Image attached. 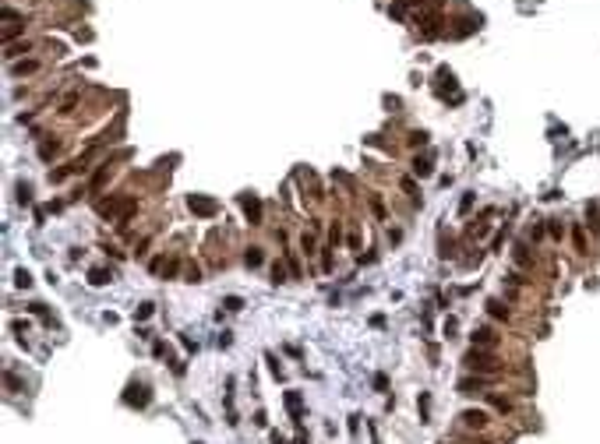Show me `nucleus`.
Listing matches in <instances>:
<instances>
[{
	"label": "nucleus",
	"mask_w": 600,
	"mask_h": 444,
	"mask_svg": "<svg viewBox=\"0 0 600 444\" xmlns=\"http://www.w3.org/2000/svg\"><path fill=\"white\" fill-rule=\"evenodd\" d=\"M14 282H18V286H21V289H28V286H32V275H28V272H25V268H21V272H18V275H14Z\"/></svg>",
	"instance_id": "f3484780"
},
{
	"label": "nucleus",
	"mask_w": 600,
	"mask_h": 444,
	"mask_svg": "<svg viewBox=\"0 0 600 444\" xmlns=\"http://www.w3.org/2000/svg\"><path fill=\"white\" fill-rule=\"evenodd\" d=\"M473 346H480V349H484V346H494V331H491V328H477V331H473Z\"/></svg>",
	"instance_id": "6e6552de"
},
{
	"label": "nucleus",
	"mask_w": 600,
	"mask_h": 444,
	"mask_svg": "<svg viewBox=\"0 0 600 444\" xmlns=\"http://www.w3.org/2000/svg\"><path fill=\"white\" fill-rule=\"evenodd\" d=\"M459 420H462L466 427H477V430H480V427H487V413H484V409H466Z\"/></svg>",
	"instance_id": "423d86ee"
},
{
	"label": "nucleus",
	"mask_w": 600,
	"mask_h": 444,
	"mask_svg": "<svg viewBox=\"0 0 600 444\" xmlns=\"http://www.w3.org/2000/svg\"><path fill=\"white\" fill-rule=\"evenodd\" d=\"M413 173H417V176H431V159H427V155H424V159L417 155V159H413Z\"/></svg>",
	"instance_id": "9d476101"
},
{
	"label": "nucleus",
	"mask_w": 600,
	"mask_h": 444,
	"mask_svg": "<svg viewBox=\"0 0 600 444\" xmlns=\"http://www.w3.org/2000/svg\"><path fill=\"white\" fill-rule=\"evenodd\" d=\"M240 205H244V215H247L251 226H258V222H261V201H258L254 194H244V198H240Z\"/></svg>",
	"instance_id": "20e7f679"
},
{
	"label": "nucleus",
	"mask_w": 600,
	"mask_h": 444,
	"mask_svg": "<svg viewBox=\"0 0 600 444\" xmlns=\"http://www.w3.org/2000/svg\"><path fill=\"white\" fill-rule=\"evenodd\" d=\"M484 388V377H466V381H459V391L462 395H477Z\"/></svg>",
	"instance_id": "1a4fd4ad"
},
{
	"label": "nucleus",
	"mask_w": 600,
	"mask_h": 444,
	"mask_svg": "<svg viewBox=\"0 0 600 444\" xmlns=\"http://www.w3.org/2000/svg\"><path fill=\"white\" fill-rule=\"evenodd\" d=\"M32 201V187L28 183H18V205H28Z\"/></svg>",
	"instance_id": "2eb2a0df"
},
{
	"label": "nucleus",
	"mask_w": 600,
	"mask_h": 444,
	"mask_svg": "<svg viewBox=\"0 0 600 444\" xmlns=\"http://www.w3.org/2000/svg\"><path fill=\"white\" fill-rule=\"evenodd\" d=\"M410 145H427V134H424V131H417V134L410 138Z\"/></svg>",
	"instance_id": "b1692460"
},
{
	"label": "nucleus",
	"mask_w": 600,
	"mask_h": 444,
	"mask_svg": "<svg viewBox=\"0 0 600 444\" xmlns=\"http://www.w3.org/2000/svg\"><path fill=\"white\" fill-rule=\"evenodd\" d=\"M470 370H477V374H491V370H498V360L491 356V353H484V349H473V353H466V360H462Z\"/></svg>",
	"instance_id": "f257e3e1"
},
{
	"label": "nucleus",
	"mask_w": 600,
	"mask_h": 444,
	"mask_svg": "<svg viewBox=\"0 0 600 444\" xmlns=\"http://www.w3.org/2000/svg\"><path fill=\"white\" fill-rule=\"evenodd\" d=\"M57 148H60V145H50V141H46V145L39 148V155H43V159H53V155H57Z\"/></svg>",
	"instance_id": "aec40b11"
},
{
	"label": "nucleus",
	"mask_w": 600,
	"mask_h": 444,
	"mask_svg": "<svg viewBox=\"0 0 600 444\" xmlns=\"http://www.w3.org/2000/svg\"><path fill=\"white\" fill-rule=\"evenodd\" d=\"M283 402H286L290 416L300 423V420H304V398H300V391H286V395H283Z\"/></svg>",
	"instance_id": "39448f33"
},
{
	"label": "nucleus",
	"mask_w": 600,
	"mask_h": 444,
	"mask_svg": "<svg viewBox=\"0 0 600 444\" xmlns=\"http://www.w3.org/2000/svg\"><path fill=\"white\" fill-rule=\"evenodd\" d=\"M152 314H155V307H152V303H142V307L135 310V321H149Z\"/></svg>",
	"instance_id": "4468645a"
},
{
	"label": "nucleus",
	"mask_w": 600,
	"mask_h": 444,
	"mask_svg": "<svg viewBox=\"0 0 600 444\" xmlns=\"http://www.w3.org/2000/svg\"><path fill=\"white\" fill-rule=\"evenodd\" d=\"M244 261H247V268H258V265L265 261V254H261V247H251V250L244 254Z\"/></svg>",
	"instance_id": "9b49d317"
},
{
	"label": "nucleus",
	"mask_w": 600,
	"mask_h": 444,
	"mask_svg": "<svg viewBox=\"0 0 600 444\" xmlns=\"http://www.w3.org/2000/svg\"><path fill=\"white\" fill-rule=\"evenodd\" d=\"M223 307H226V310H244V300H240V296H226Z\"/></svg>",
	"instance_id": "a211bd4d"
},
{
	"label": "nucleus",
	"mask_w": 600,
	"mask_h": 444,
	"mask_svg": "<svg viewBox=\"0 0 600 444\" xmlns=\"http://www.w3.org/2000/svg\"><path fill=\"white\" fill-rule=\"evenodd\" d=\"M487 398H491V405H494L498 413H509V409H512V402H509V398H502V395H487Z\"/></svg>",
	"instance_id": "ddd939ff"
},
{
	"label": "nucleus",
	"mask_w": 600,
	"mask_h": 444,
	"mask_svg": "<svg viewBox=\"0 0 600 444\" xmlns=\"http://www.w3.org/2000/svg\"><path fill=\"white\" fill-rule=\"evenodd\" d=\"M427 409H431V398L420 395V420H424V423H427Z\"/></svg>",
	"instance_id": "4be33fe9"
},
{
	"label": "nucleus",
	"mask_w": 600,
	"mask_h": 444,
	"mask_svg": "<svg viewBox=\"0 0 600 444\" xmlns=\"http://www.w3.org/2000/svg\"><path fill=\"white\" fill-rule=\"evenodd\" d=\"M375 388H378V391H385V388H388V377H385V374H375Z\"/></svg>",
	"instance_id": "5701e85b"
},
{
	"label": "nucleus",
	"mask_w": 600,
	"mask_h": 444,
	"mask_svg": "<svg viewBox=\"0 0 600 444\" xmlns=\"http://www.w3.org/2000/svg\"><path fill=\"white\" fill-rule=\"evenodd\" d=\"M152 353H155V356H166L170 349H166V342H155V346H152Z\"/></svg>",
	"instance_id": "bb28decb"
},
{
	"label": "nucleus",
	"mask_w": 600,
	"mask_h": 444,
	"mask_svg": "<svg viewBox=\"0 0 600 444\" xmlns=\"http://www.w3.org/2000/svg\"><path fill=\"white\" fill-rule=\"evenodd\" d=\"M11 328H14V331H18V335H25V331H28V321H14V324H11Z\"/></svg>",
	"instance_id": "a878e982"
},
{
	"label": "nucleus",
	"mask_w": 600,
	"mask_h": 444,
	"mask_svg": "<svg viewBox=\"0 0 600 444\" xmlns=\"http://www.w3.org/2000/svg\"><path fill=\"white\" fill-rule=\"evenodd\" d=\"M11 71L14 74H32V71H39V64H36V60H21V64H14Z\"/></svg>",
	"instance_id": "f8f14e48"
},
{
	"label": "nucleus",
	"mask_w": 600,
	"mask_h": 444,
	"mask_svg": "<svg viewBox=\"0 0 600 444\" xmlns=\"http://www.w3.org/2000/svg\"><path fill=\"white\" fill-rule=\"evenodd\" d=\"M487 310H491V317H509V310H505L498 300H491V303H487Z\"/></svg>",
	"instance_id": "dca6fc26"
},
{
	"label": "nucleus",
	"mask_w": 600,
	"mask_h": 444,
	"mask_svg": "<svg viewBox=\"0 0 600 444\" xmlns=\"http://www.w3.org/2000/svg\"><path fill=\"white\" fill-rule=\"evenodd\" d=\"M187 208H191L194 215H202V219H212V215L219 212V201H216V198H205V194H191V198H187Z\"/></svg>",
	"instance_id": "f03ea898"
},
{
	"label": "nucleus",
	"mask_w": 600,
	"mask_h": 444,
	"mask_svg": "<svg viewBox=\"0 0 600 444\" xmlns=\"http://www.w3.org/2000/svg\"><path fill=\"white\" fill-rule=\"evenodd\" d=\"M272 282H286V268L283 265H272Z\"/></svg>",
	"instance_id": "6ab92c4d"
},
{
	"label": "nucleus",
	"mask_w": 600,
	"mask_h": 444,
	"mask_svg": "<svg viewBox=\"0 0 600 444\" xmlns=\"http://www.w3.org/2000/svg\"><path fill=\"white\" fill-rule=\"evenodd\" d=\"M88 282H92V286H106V282H113V272H110V268H92V272H88Z\"/></svg>",
	"instance_id": "0eeeda50"
},
{
	"label": "nucleus",
	"mask_w": 600,
	"mask_h": 444,
	"mask_svg": "<svg viewBox=\"0 0 600 444\" xmlns=\"http://www.w3.org/2000/svg\"><path fill=\"white\" fill-rule=\"evenodd\" d=\"M576 250L586 254V236H583V229H576Z\"/></svg>",
	"instance_id": "412c9836"
},
{
	"label": "nucleus",
	"mask_w": 600,
	"mask_h": 444,
	"mask_svg": "<svg viewBox=\"0 0 600 444\" xmlns=\"http://www.w3.org/2000/svg\"><path fill=\"white\" fill-rule=\"evenodd\" d=\"M470 208H473V194H466V198H462V205H459V212H470Z\"/></svg>",
	"instance_id": "393cba45"
},
{
	"label": "nucleus",
	"mask_w": 600,
	"mask_h": 444,
	"mask_svg": "<svg viewBox=\"0 0 600 444\" xmlns=\"http://www.w3.org/2000/svg\"><path fill=\"white\" fill-rule=\"evenodd\" d=\"M124 402H127V405H135V409H145V405L152 402L149 384H127V395H124Z\"/></svg>",
	"instance_id": "7ed1b4c3"
}]
</instances>
